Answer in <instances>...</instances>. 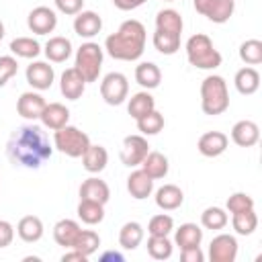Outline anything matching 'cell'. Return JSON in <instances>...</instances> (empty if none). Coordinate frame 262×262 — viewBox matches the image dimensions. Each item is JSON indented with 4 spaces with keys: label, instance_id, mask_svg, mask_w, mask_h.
Segmentation results:
<instances>
[{
    "label": "cell",
    "instance_id": "cell-1",
    "mask_svg": "<svg viewBox=\"0 0 262 262\" xmlns=\"http://www.w3.org/2000/svg\"><path fill=\"white\" fill-rule=\"evenodd\" d=\"M51 151L53 149L49 145L45 131L37 125L18 127L6 143V154H8L10 162L31 168V170L41 168L51 158Z\"/></svg>",
    "mask_w": 262,
    "mask_h": 262
},
{
    "label": "cell",
    "instance_id": "cell-49",
    "mask_svg": "<svg viewBox=\"0 0 262 262\" xmlns=\"http://www.w3.org/2000/svg\"><path fill=\"white\" fill-rule=\"evenodd\" d=\"M86 260H88V256H84L82 252H78L74 248H70V252H66L61 256V262H86Z\"/></svg>",
    "mask_w": 262,
    "mask_h": 262
},
{
    "label": "cell",
    "instance_id": "cell-36",
    "mask_svg": "<svg viewBox=\"0 0 262 262\" xmlns=\"http://www.w3.org/2000/svg\"><path fill=\"white\" fill-rule=\"evenodd\" d=\"M229 217L227 213L221 209V207H207L203 213H201V225L205 229H213V231H219L227 225Z\"/></svg>",
    "mask_w": 262,
    "mask_h": 262
},
{
    "label": "cell",
    "instance_id": "cell-16",
    "mask_svg": "<svg viewBox=\"0 0 262 262\" xmlns=\"http://www.w3.org/2000/svg\"><path fill=\"white\" fill-rule=\"evenodd\" d=\"M80 199L82 201H94V203L106 205L108 199H111V188H108V184L104 180H100L96 176H90V178H86L80 184Z\"/></svg>",
    "mask_w": 262,
    "mask_h": 262
},
{
    "label": "cell",
    "instance_id": "cell-21",
    "mask_svg": "<svg viewBox=\"0 0 262 262\" xmlns=\"http://www.w3.org/2000/svg\"><path fill=\"white\" fill-rule=\"evenodd\" d=\"M184 203V192L176 184H164L156 190V205L162 211H174Z\"/></svg>",
    "mask_w": 262,
    "mask_h": 262
},
{
    "label": "cell",
    "instance_id": "cell-6",
    "mask_svg": "<svg viewBox=\"0 0 262 262\" xmlns=\"http://www.w3.org/2000/svg\"><path fill=\"white\" fill-rule=\"evenodd\" d=\"M53 145L68 158H82L90 145V137L74 125H63L61 129L53 131Z\"/></svg>",
    "mask_w": 262,
    "mask_h": 262
},
{
    "label": "cell",
    "instance_id": "cell-43",
    "mask_svg": "<svg viewBox=\"0 0 262 262\" xmlns=\"http://www.w3.org/2000/svg\"><path fill=\"white\" fill-rule=\"evenodd\" d=\"M248 209H254V199L248 192H233V194H229V199H227V211L231 215L233 213H239V211H248Z\"/></svg>",
    "mask_w": 262,
    "mask_h": 262
},
{
    "label": "cell",
    "instance_id": "cell-10",
    "mask_svg": "<svg viewBox=\"0 0 262 262\" xmlns=\"http://www.w3.org/2000/svg\"><path fill=\"white\" fill-rule=\"evenodd\" d=\"M27 25L35 35H49L57 27V14L49 6H37L29 12Z\"/></svg>",
    "mask_w": 262,
    "mask_h": 262
},
{
    "label": "cell",
    "instance_id": "cell-40",
    "mask_svg": "<svg viewBox=\"0 0 262 262\" xmlns=\"http://www.w3.org/2000/svg\"><path fill=\"white\" fill-rule=\"evenodd\" d=\"M233 10H235V0H215L213 6H211V10L207 12V18L211 23L223 25V23H227L231 18Z\"/></svg>",
    "mask_w": 262,
    "mask_h": 262
},
{
    "label": "cell",
    "instance_id": "cell-18",
    "mask_svg": "<svg viewBox=\"0 0 262 262\" xmlns=\"http://www.w3.org/2000/svg\"><path fill=\"white\" fill-rule=\"evenodd\" d=\"M41 123H43V127H47V129H51V131H57V129H61L63 125H68V121H70V111L61 104V102H49V104H45V108H43V113H41Z\"/></svg>",
    "mask_w": 262,
    "mask_h": 262
},
{
    "label": "cell",
    "instance_id": "cell-5",
    "mask_svg": "<svg viewBox=\"0 0 262 262\" xmlns=\"http://www.w3.org/2000/svg\"><path fill=\"white\" fill-rule=\"evenodd\" d=\"M102 59H104V51L98 43H92V41H86L78 47L76 51V70L82 74V78L88 82H96L98 80V74H100V68H102Z\"/></svg>",
    "mask_w": 262,
    "mask_h": 262
},
{
    "label": "cell",
    "instance_id": "cell-35",
    "mask_svg": "<svg viewBox=\"0 0 262 262\" xmlns=\"http://www.w3.org/2000/svg\"><path fill=\"white\" fill-rule=\"evenodd\" d=\"M154 47L162 55H174L180 49V35L156 29V33H154Z\"/></svg>",
    "mask_w": 262,
    "mask_h": 262
},
{
    "label": "cell",
    "instance_id": "cell-50",
    "mask_svg": "<svg viewBox=\"0 0 262 262\" xmlns=\"http://www.w3.org/2000/svg\"><path fill=\"white\" fill-rule=\"evenodd\" d=\"M213 2H215V0H192V4H194V10H196L199 14H203V16H207V12L211 10Z\"/></svg>",
    "mask_w": 262,
    "mask_h": 262
},
{
    "label": "cell",
    "instance_id": "cell-47",
    "mask_svg": "<svg viewBox=\"0 0 262 262\" xmlns=\"http://www.w3.org/2000/svg\"><path fill=\"white\" fill-rule=\"evenodd\" d=\"M180 258H182V262H203L205 254L201 252V246H192V248L180 250Z\"/></svg>",
    "mask_w": 262,
    "mask_h": 262
},
{
    "label": "cell",
    "instance_id": "cell-9",
    "mask_svg": "<svg viewBox=\"0 0 262 262\" xmlns=\"http://www.w3.org/2000/svg\"><path fill=\"white\" fill-rule=\"evenodd\" d=\"M211 262H233L237 258V239L229 233H219L209 244Z\"/></svg>",
    "mask_w": 262,
    "mask_h": 262
},
{
    "label": "cell",
    "instance_id": "cell-7",
    "mask_svg": "<svg viewBox=\"0 0 262 262\" xmlns=\"http://www.w3.org/2000/svg\"><path fill=\"white\" fill-rule=\"evenodd\" d=\"M129 94V82H127V76L121 74V72H111L102 78L100 82V96L104 98L106 104L111 106H119L125 102Z\"/></svg>",
    "mask_w": 262,
    "mask_h": 262
},
{
    "label": "cell",
    "instance_id": "cell-2",
    "mask_svg": "<svg viewBox=\"0 0 262 262\" xmlns=\"http://www.w3.org/2000/svg\"><path fill=\"white\" fill-rule=\"evenodd\" d=\"M145 27L135 20L129 18L125 23H121L119 31L108 35L104 41V49L113 59L119 61H135L143 55L145 49Z\"/></svg>",
    "mask_w": 262,
    "mask_h": 262
},
{
    "label": "cell",
    "instance_id": "cell-28",
    "mask_svg": "<svg viewBox=\"0 0 262 262\" xmlns=\"http://www.w3.org/2000/svg\"><path fill=\"white\" fill-rule=\"evenodd\" d=\"M201 242H203V229L196 223H182L174 233V244L180 250L201 246Z\"/></svg>",
    "mask_w": 262,
    "mask_h": 262
},
{
    "label": "cell",
    "instance_id": "cell-20",
    "mask_svg": "<svg viewBox=\"0 0 262 262\" xmlns=\"http://www.w3.org/2000/svg\"><path fill=\"white\" fill-rule=\"evenodd\" d=\"M233 84H235V90L244 96H250L254 94L258 88H260V74L256 68L252 66H246L242 70L235 72V78H233Z\"/></svg>",
    "mask_w": 262,
    "mask_h": 262
},
{
    "label": "cell",
    "instance_id": "cell-42",
    "mask_svg": "<svg viewBox=\"0 0 262 262\" xmlns=\"http://www.w3.org/2000/svg\"><path fill=\"white\" fill-rule=\"evenodd\" d=\"M172 229H174V219L166 213L154 215L147 223V233L149 235H170Z\"/></svg>",
    "mask_w": 262,
    "mask_h": 262
},
{
    "label": "cell",
    "instance_id": "cell-52",
    "mask_svg": "<svg viewBox=\"0 0 262 262\" xmlns=\"http://www.w3.org/2000/svg\"><path fill=\"white\" fill-rule=\"evenodd\" d=\"M2 37H4V25H2V20H0V41H2Z\"/></svg>",
    "mask_w": 262,
    "mask_h": 262
},
{
    "label": "cell",
    "instance_id": "cell-11",
    "mask_svg": "<svg viewBox=\"0 0 262 262\" xmlns=\"http://www.w3.org/2000/svg\"><path fill=\"white\" fill-rule=\"evenodd\" d=\"M27 82L35 88V90H47L51 88L53 80H55V72L47 61H33L27 66Z\"/></svg>",
    "mask_w": 262,
    "mask_h": 262
},
{
    "label": "cell",
    "instance_id": "cell-17",
    "mask_svg": "<svg viewBox=\"0 0 262 262\" xmlns=\"http://www.w3.org/2000/svg\"><path fill=\"white\" fill-rule=\"evenodd\" d=\"M258 139H260V127L254 121L244 119L231 127V141L239 147H252L258 143Z\"/></svg>",
    "mask_w": 262,
    "mask_h": 262
},
{
    "label": "cell",
    "instance_id": "cell-25",
    "mask_svg": "<svg viewBox=\"0 0 262 262\" xmlns=\"http://www.w3.org/2000/svg\"><path fill=\"white\" fill-rule=\"evenodd\" d=\"M135 82L145 90H154L162 82V72L154 61H141L135 68Z\"/></svg>",
    "mask_w": 262,
    "mask_h": 262
},
{
    "label": "cell",
    "instance_id": "cell-45",
    "mask_svg": "<svg viewBox=\"0 0 262 262\" xmlns=\"http://www.w3.org/2000/svg\"><path fill=\"white\" fill-rule=\"evenodd\" d=\"M53 2H55V8L68 16H76L84 6V0H53Z\"/></svg>",
    "mask_w": 262,
    "mask_h": 262
},
{
    "label": "cell",
    "instance_id": "cell-30",
    "mask_svg": "<svg viewBox=\"0 0 262 262\" xmlns=\"http://www.w3.org/2000/svg\"><path fill=\"white\" fill-rule=\"evenodd\" d=\"M156 108V100H154V96L147 92V90H141V92H137V94H133L131 98H129V104H127V111H129V115L137 121V119H141L143 115H147L149 111H154Z\"/></svg>",
    "mask_w": 262,
    "mask_h": 262
},
{
    "label": "cell",
    "instance_id": "cell-32",
    "mask_svg": "<svg viewBox=\"0 0 262 262\" xmlns=\"http://www.w3.org/2000/svg\"><path fill=\"white\" fill-rule=\"evenodd\" d=\"M231 225H233V231L237 235H252L258 227V215H256L254 209L233 213L231 215Z\"/></svg>",
    "mask_w": 262,
    "mask_h": 262
},
{
    "label": "cell",
    "instance_id": "cell-14",
    "mask_svg": "<svg viewBox=\"0 0 262 262\" xmlns=\"http://www.w3.org/2000/svg\"><path fill=\"white\" fill-rule=\"evenodd\" d=\"M59 90L68 100H78L86 90V80L76 68H68L59 78Z\"/></svg>",
    "mask_w": 262,
    "mask_h": 262
},
{
    "label": "cell",
    "instance_id": "cell-33",
    "mask_svg": "<svg viewBox=\"0 0 262 262\" xmlns=\"http://www.w3.org/2000/svg\"><path fill=\"white\" fill-rule=\"evenodd\" d=\"M10 51L23 59H35L41 53V45L33 37H16L10 41Z\"/></svg>",
    "mask_w": 262,
    "mask_h": 262
},
{
    "label": "cell",
    "instance_id": "cell-48",
    "mask_svg": "<svg viewBox=\"0 0 262 262\" xmlns=\"http://www.w3.org/2000/svg\"><path fill=\"white\" fill-rule=\"evenodd\" d=\"M147 0H113V4L119 8V10H135L139 8L141 4H145Z\"/></svg>",
    "mask_w": 262,
    "mask_h": 262
},
{
    "label": "cell",
    "instance_id": "cell-51",
    "mask_svg": "<svg viewBox=\"0 0 262 262\" xmlns=\"http://www.w3.org/2000/svg\"><path fill=\"white\" fill-rule=\"evenodd\" d=\"M108 260H113V262H123L125 260V256L123 254H119V252H104L102 256H100V262H108Z\"/></svg>",
    "mask_w": 262,
    "mask_h": 262
},
{
    "label": "cell",
    "instance_id": "cell-8",
    "mask_svg": "<svg viewBox=\"0 0 262 262\" xmlns=\"http://www.w3.org/2000/svg\"><path fill=\"white\" fill-rule=\"evenodd\" d=\"M147 151H149V143L143 135H127L123 139V147H121V162L129 168L141 166Z\"/></svg>",
    "mask_w": 262,
    "mask_h": 262
},
{
    "label": "cell",
    "instance_id": "cell-34",
    "mask_svg": "<svg viewBox=\"0 0 262 262\" xmlns=\"http://www.w3.org/2000/svg\"><path fill=\"white\" fill-rule=\"evenodd\" d=\"M78 217L86 225H98L104 219V205L80 199V203H78Z\"/></svg>",
    "mask_w": 262,
    "mask_h": 262
},
{
    "label": "cell",
    "instance_id": "cell-24",
    "mask_svg": "<svg viewBox=\"0 0 262 262\" xmlns=\"http://www.w3.org/2000/svg\"><path fill=\"white\" fill-rule=\"evenodd\" d=\"M80 225L78 221L74 219H59L55 225H53V239L57 246H63V248H72L78 233H80Z\"/></svg>",
    "mask_w": 262,
    "mask_h": 262
},
{
    "label": "cell",
    "instance_id": "cell-46",
    "mask_svg": "<svg viewBox=\"0 0 262 262\" xmlns=\"http://www.w3.org/2000/svg\"><path fill=\"white\" fill-rule=\"evenodd\" d=\"M14 239V227L10 221L6 219H0V248H6L10 246Z\"/></svg>",
    "mask_w": 262,
    "mask_h": 262
},
{
    "label": "cell",
    "instance_id": "cell-12",
    "mask_svg": "<svg viewBox=\"0 0 262 262\" xmlns=\"http://www.w3.org/2000/svg\"><path fill=\"white\" fill-rule=\"evenodd\" d=\"M227 145H229V137L223 131H207L199 137L196 149L205 158H217L227 149Z\"/></svg>",
    "mask_w": 262,
    "mask_h": 262
},
{
    "label": "cell",
    "instance_id": "cell-15",
    "mask_svg": "<svg viewBox=\"0 0 262 262\" xmlns=\"http://www.w3.org/2000/svg\"><path fill=\"white\" fill-rule=\"evenodd\" d=\"M45 98L39 94V92H23L16 100V113L23 117V119H29V121H35L41 117L43 108H45Z\"/></svg>",
    "mask_w": 262,
    "mask_h": 262
},
{
    "label": "cell",
    "instance_id": "cell-44",
    "mask_svg": "<svg viewBox=\"0 0 262 262\" xmlns=\"http://www.w3.org/2000/svg\"><path fill=\"white\" fill-rule=\"evenodd\" d=\"M16 70H18L16 57H12V55H0V88L16 74Z\"/></svg>",
    "mask_w": 262,
    "mask_h": 262
},
{
    "label": "cell",
    "instance_id": "cell-26",
    "mask_svg": "<svg viewBox=\"0 0 262 262\" xmlns=\"http://www.w3.org/2000/svg\"><path fill=\"white\" fill-rule=\"evenodd\" d=\"M168 158L162 151H147V156L141 162V170L151 178V180H160L168 174Z\"/></svg>",
    "mask_w": 262,
    "mask_h": 262
},
{
    "label": "cell",
    "instance_id": "cell-13",
    "mask_svg": "<svg viewBox=\"0 0 262 262\" xmlns=\"http://www.w3.org/2000/svg\"><path fill=\"white\" fill-rule=\"evenodd\" d=\"M102 29V18L94 10H80L74 18V31L82 39H92Z\"/></svg>",
    "mask_w": 262,
    "mask_h": 262
},
{
    "label": "cell",
    "instance_id": "cell-27",
    "mask_svg": "<svg viewBox=\"0 0 262 262\" xmlns=\"http://www.w3.org/2000/svg\"><path fill=\"white\" fill-rule=\"evenodd\" d=\"M45 57L53 63H61L72 55V41L66 37H51L43 49Z\"/></svg>",
    "mask_w": 262,
    "mask_h": 262
},
{
    "label": "cell",
    "instance_id": "cell-22",
    "mask_svg": "<svg viewBox=\"0 0 262 262\" xmlns=\"http://www.w3.org/2000/svg\"><path fill=\"white\" fill-rule=\"evenodd\" d=\"M106 164H108V151L102 145H92L90 143L88 149L82 156L84 170L90 172V174H98V172H102L106 168Z\"/></svg>",
    "mask_w": 262,
    "mask_h": 262
},
{
    "label": "cell",
    "instance_id": "cell-38",
    "mask_svg": "<svg viewBox=\"0 0 262 262\" xmlns=\"http://www.w3.org/2000/svg\"><path fill=\"white\" fill-rule=\"evenodd\" d=\"M172 242L168 235H149L147 239V254L154 260H168L172 256Z\"/></svg>",
    "mask_w": 262,
    "mask_h": 262
},
{
    "label": "cell",
    "instance_id": "cell-3",
    "mask_svg": "<svg viewBox=\"0 0 262 262\" xmlns=\"http://www.w3.org/2000/svg\"><path fill=\"white\" fill-rule=\"evenodd\" d=\"M201 108L205 115H223L229 108L227 82L221 76H207L201 82Z\"/></svg>",
    "mask_w": 262,
    "mask_h": 262
},
{
    "label": "cell",
    "instance_id": "cell-37",
    "mask_svg": "<svg viewBox=\"0 0 262 262\" xmlns=\"http://www.w3.org/2000/svg\"><path fill=\"white\" fill-rule=\"evenodd\" d=\"M98 246H100V235L96 231H92V229H80V233H78V237H76V242H74L72 248L90 258L98 250Z\"/></svg>",
    "mask_w": 262,
    "mask_h": 262
},
{
    "label": "cell",
    "instance_id": "cell-19",
    "mask_svg": "<svg viewBox=\"0 0 262 262\" xmlns=\"http://www.w3.org/2000/svg\"><path fill=\"white\" fill-rule=\"evenodd\" d=\"M127 190L133 199L137 201H143L147 199L151 192H154V180L139 168V170H133L129 176H127Z\"/></svg>",
    "mask_w": 262,
    "mask_h": 262
},
{
    "label": "cell",
    "instance_id": "cell-29",
    "mask_svg": "<svg viewBox=\"0 0 262 262\" xmlns=\"http://www.w3.org/2000/svg\"><path fill=\"white\" fill-rule=\"evenodd\" d=\"M143 242V227L137 221H127L119 229V246L123 250H135Z\"/></svg>",
    "mask_w": 262,
    "mask_h": 262
},
{
    "label": "cell",
    "instance_id": "cell-53",
    "mask_svg": "<svg viewBox=\"0 0 262 262\" xmlns=\"http://www.w3.org/2000/svg\"><path fill=\"white\" fill-rule=\"evenodd\" d=\"M164 2H176V0H164Z\"/></svg>",
    "mask_w": 262,
    "mask_h": 262
},
{
    "label": "cell",
    "instance_id": "cell-41",
    "mask_svg": "<svg viewBox=\"0 0 262 262\" xmlns=\"http://www.w3.org/2000/svg\"><path fill=\"white\" fill-rule=\"evenodd\" d=\"M239 59L248 66H258L262 63V41L258 39H248L239 45Z\"/></svg>",
    "mask_w": 262,
    "mask_h": 262
},
{
    "label": "cell",
    "instance_id": "cell-23",
    "mask_svg": "<svg viewBox=\"0 0 262 262\" xmlns=\"http://www.w3.org/2000/svg\"><path fill=\"white\" fill-rule=\"evenodd\" d=\"M16 233L23 242L27 244H35L43 237V221L37 215H25L18 223H16Z\"/></svg>",
    "mask_w": 262,
    "mask_h": 262
},
{
    "label": "cell",
    "instance_id": "cell-39",
    "mask_svg": "<svg viewBox=\"0 0 262 262\" xmlns=\"http://www.w3.org/2000/svg\"><path fill=\"white\" fill-rule=\"evenodd\" d=\"M137 129L141 131V135H158L164 129V115L158 113L156 108L149 111L147 115L137 119Z\"/></svg>",
    "mask_w": 262,
    "mask_h": 262
},
{
    "label": "cell",
    "instance_id": "cell-4",
    "mask_svg": "<svg viewBox=\"0 0 262 262\" xmlns=\"http://www.w3.org/2000/svg\"><path fill=\"white\" fill-rule=\"evenodd\" d=\"M186 57L190 66L199 70H215L223 61L221 53L215 49L213 41L205 33H196L186 41Z\"/></svg>",
    "mask_w": 262,
    "mask_h": 262
},
{
    "label": "cell",
    "instance_id": "cell-31",
    "mask_svg": "<svg viewBox=\"0 0 262 262\" xmlns=\"http://www.w3.org/2000/svg\"><path fill=\"white\" fill-rule=\"evenodd\" d=\"M182 27H184L182 16L174 8H164V10H160L156 14V29H160V31H168V33L180 35L182 33Z\"/></svg>",
    "mask_w": 262,
    "mask_h": 262
}]
</instances>
